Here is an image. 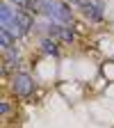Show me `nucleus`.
<instances>
[{
    "instance_id": "1",
    "label": "nucleus",
    "mask_w": 114,
    "mask_h": 128,
    "mask_svg": "<svg viewBox=\"0 0 114 128\" xmlns=\"http://www.w3.org/2000/svg\"><path fill=\"white\" fill-rule=\"evenodd\" d=\"M0 28L9 30L16 37V41H21L30 32H34V16L25 9L14 7L7 0H2V5H0Z\"/></svg>"
},
{
    "instance_id": "2",
    "label": "nucleus",
    "mask_w": 114,
    "mask_h": 128,
    "mask_svg": "<svg viewBox=\"0 0 114 128\" xmlns=\"http://www.w3.org/2000/svg\"><path fill=\"white\" fill-rule=\"evenodd\" d=\"M9 89H11V94L16 96V98L27 101L37 92V80L32 78V73H27V71H14L11 78H9Z\"/></svg>"
},
{
    "instance_id": "3",
    "label": "nucleus",
    "mask_w": 114,
    "mask_h": 128,
    "mask_svg": "<svg viewBox=\"0 0 114 128\" xmlns=\"http://www.w3.org/2000/svg\"><path fill=\"white\" fill-rule=\"evenodd\" d=\"M73 5L80 9V14L89 23H101L105 18V2L103 0H75Z\"/></svg>"
},
{
    "instance_id": "4",
    "label": "nucleus",
    "mask_w": 114,
    "mask_h": 128,
    "mask_svg": "<svg viewBox=\"0 0 114 128\" xmlns=\"http://www.w3.org/2000/svg\"><path fill=\"white\" fill-rule=\"evenodd\" d=\"M48 34L55 37L59 44H73V41H75V30H73L71 25H64V23H50Z\"/></svg>"
},
{
    "instance_id": "5",
    "label": "nucleus",
    "mask_w": 114,
    "mask_h": 128,
    "mask_svg": "<svg viewBox=\"0 0 114 128\" xmlns=\"http://www.w3.org/2000/svg\"><path fill=\"white\" fill-rule=\"evenodd\" d=\"M23 62V55H21V48L18 46H11L7 50H2V73L7 71H16Z\"/></svg>"
},
{
    "instance_id": "6",
    "label": "nucleus",
    "mask_w": 114,
    "mask_h": 128,
    "mask_svg": "<svg viewBox=\"0 0 114 128\" xmlns=\"http://www.w3.org/2000/svg\"><path fill=\"white\" fill-rule=\"evenodd\" d=\"M39 53L46 55V57H59L62 44L55 37H50V34H41V39H39Z\"/></svg>"
},
{
    "instance_id": "7",
    "label": "nucleus",
    "mask_w": 114,
    "mask_h": 128,
    "mask_svg": "<svg viewBox=\"0 0 114 128\" xmlns=\"http://www.w3.org/2000/svg\"><path fill=\"white\" fill-rule=\"evenodd\" d=\"M11 46H16V37L9 30L0 28V50H7V48H11Z\"/></svg>"
},
{
    "instance_id": "8",
    "label": "nucleus",
    "mask_w": 114,
    "mask_h": 128,
    "mask_svg": "<svg viewBox=\"0 0 114 128\" xmlns=\"http://www.w3.org/2000/svg\"><path fill=\"white\" fill-rule=\"evenodd\" d=\"M9 112H11V105H9L7 101H0V117L7 119V117H9Z\"/></svg>"
},
{
    "instance_id": "9",
    "label": "nucleus",
    "mask_w": 114,
    "mask_h": 128,
    "mask_svg": "<svg viewBox=\"0 0 114 128\" xmlns=\"http://www.w3.org/2000/svg\"><path fill=\"white\" fill-rule=\"evenodd\" d=\"M7 2H11L14 7H18V9H25V12H27V7H30L32 0H7Z\"/></svg>"
},
{
    "instance_id": "10",
    "label": "nucleus",
    "mask_w": 114,
    "mask_h": 128,
    "mask_svg": "<svg viewBox=\"0 0 114 128\" xmlns=\"http://www.w3.org/2000/svg\"><path fill=\"white\" fill-rule=\"evenodd\" d=\"M69 2H71V5H73V2H75V0H69Z\"/></svg>"
}]
</instances>
